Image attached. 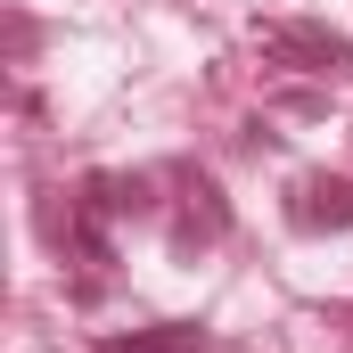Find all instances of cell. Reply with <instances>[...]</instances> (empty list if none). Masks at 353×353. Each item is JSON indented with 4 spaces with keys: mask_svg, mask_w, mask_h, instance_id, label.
Masks as SVG:
<instances>
[{
    "mask_svg": "<svg viewBox=\"0 0 353 353\" xmlns=\"http://www.w3.org/2000/svg\"><path fill=\"white\" fill-rule=\"evenodd\" d=\"M263 58L271 66H296V74H353V41L345 33H329V25H312V17H279L263 25Z\"/></svg>",
    "mask_w": 353,
    "mask_h": 353,
    "instance_id": "obj_1",
    "label": "cell"
},
{
    "mask_svg": "<svg viewBox=\"0 0 353 353\" xmlns=\"http://www.w3.org/2000/svg\"><path fill=\"white\" fill-rule=\"evenodd\" d=\"M288 222L296 230H353V181L345 173H312V181H296L288 189Z\"/></svg>",
    "mask_w": 353,
    "mask_h": 353,
    "instance_id": "obj_2",
    "label": "cell"
},
{
    "mask_svg": "<svg viewBox=\"0 0 353 353\" xmlns=\"http://www.w3.org/2000/svg\"><path fill=\"white\" fill-rule=\"evenodd\" d=\"M222 230H230V205H222V189H214V181H197V189H189V205H181V222H173V255L214 247Z\"/></svg>",
    "mask_w": 353,
    "mask_h": 353,
    "instance_id": "obj_3",
    "label": "cell"
},
{
    "mask_svg": "<svg viewBox=\"0 0 353 353\" xmlns=\"http://www.w3.org/2000/svg\"><path fill=\"white\" fill-rule=\"evenodd\" d=\"M99 353H214V337L197 321H157V329H132V337H107Z\"/></svg>",
    "mask_w": 353,
    "mask_h": 353,
    "instance_id": "obj_4",
    "label": "cell"
}]
</instances>
